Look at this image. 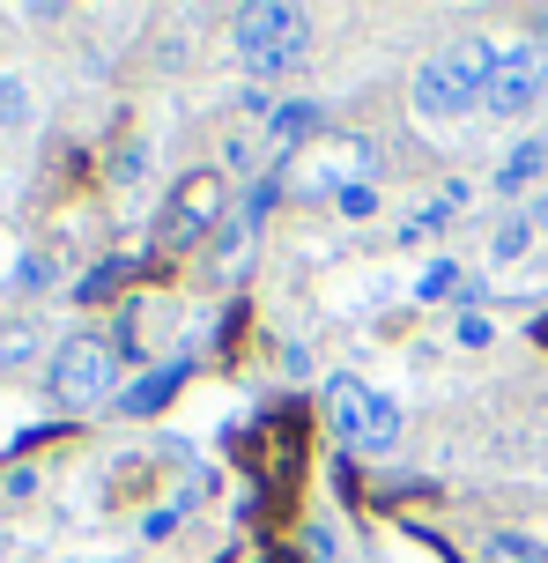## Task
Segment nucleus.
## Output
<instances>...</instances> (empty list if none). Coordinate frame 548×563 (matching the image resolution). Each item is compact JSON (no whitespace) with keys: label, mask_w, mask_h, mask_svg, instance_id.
Returning a JSON list of instances; mask_svg holds the SVG:
<instances>
[{"label":"nucleus","mask_w":548,"mask_h":563,"mask_svg":"<svg viewBox=\"0 0 548 563\" xmlns=\"http://www.w3.org/2000/svg\"><path fill=\"white\" fill-rule=\"evenodd\" d=\"M231 37H237L245 75H289V67H304V53H312V15L289 8V0H245L231 15Z\"/></svg>","instance_id":"1"},{"label":"nucleus","mask_w":548,"mask_h":563,"mask_svg":"<svg viewBox=\"0 0 548 563\" xmlns=\"http://www.w3.org/2000/svg\"><path fill=\"white\" fill-rule=\"evenodd\" d=\"M496 67V45H482V37H460L452 53H430L423 67H415V112L423 119H467L474 104H482V82H490Z\"/></svg>","instance_id":"2"},{"label":"nucleus","mask_w":548,"mask_h":563,"mask_svg":"<svg viewBox=\"0 0 548 563\" xmlns=\"http://www.w3.org/2000/svg\"><path fill=\"white\" fill-rule=\"evenodd\" d=\"M223 223H231V178L223 170H186L171 186V208H164L156 245L164 253H186V245H208Z\"/></svg>","instance_id":"3"},{"label":"nucleus","mask_w":548,"mask_h":563,"mask_svg":"<svg viewBox=\"0 0 548 563\" xmlns=\"http://www.w3.org/2000/svg\"><path fill=\"white\" fill-rule=\"evenodd\" d=\"M119 394V349L112 334H67L53 356V400L59 408H97Z\"/></svg>","instance_id":"4"},{"label":"nucleus","mask_w":548,"mask_h":563,"mask_svg":"<svg viewBox=\"0 0 548 563\" xmlns=\"http://www.w3.org/2000/svg\"><path fill=\"white\" fill-rule=\"evenodd\" d=\"M334 422H342V445L364 452V460L401 445V408H393V394H371L356 378H334Z\"/></svg>","instance_id":"5"},{"label":"nucleus","mask_w":548,"mask_h":563,"mask_svg":"<svg viewBox=\"0 0 548 563\" xmlns=\"http://www.w3.org/2000/svg\"><path fill=\"white\" fill-rule=\"evenodd\" d=\"M245 467H253V482H260L267 497H289L297 489V475H304V408H282V416H267L253 438H245Z\"/></svg>","instance_id":"6"},{"label":"nucleus","mask_w":548,"mask_h":563,"mask_svg":"<svg viewBox=\"0 0 548 563\" xmlns=\"http://www.w3.org/2000/svg\"><path fill=\"white\" fill-rule=\"evenodd\" d=\"M541 97H548V53L541 45H504L496 67H490V82H482V104H490L496 119H519V112H534Z\"/></svg>","instance_id":"7"},{"label":"nucleus","mask_w":548,"mask_h":563,"mask_svg":"<svg viewBox=\"0 0 548 563\" xmlns=\"http://www.w3.org/2000/svg\"><path fill=\"white\" fill-rule=\"evenodd\" d=\"M186 371H193V356H171V364L142 371V378L119 394V408H126V416H156V408H171V394L186 386Z\"/></svg>","instance_id":"8"},{"label":"nucleus","mask_w":548,"mask_h":563,"mask_svg":"<svg viewBox=\"0 0 548 563\" xmlns=\"http://www.w3.org/2000/svg\"><path fill=\"white\" fill-rule=\"evenodd\" d=\"M253 230L260 223H245V216H231V223L215 230V282H237V267L253 260Z\"/></svg>","instance_id":"9"},{"label":"nucleus","mask_w":548,"mask_h":563,"mask_svg":"<svg viewBox=\"0 0 548 563\" xmlns=\"http://www.w3.org/2000/svg\"><path fill=\"white\" fill-rule=\"evenodd\" d=\"M541 164H548V134H534V141H519V148L504 156V170H496V186L512 194V186H526V178H541Z\"/></svg>","instance_id":"10"},{"label":"nucleus","mask_w":548,"mask_h":563,"mask_svg":"<svg viewBox=\"0 0 548 563\" xmlns=\"http://www.w3.org/2000/svg\"><path fill=\"white\" fill-rule=\"evenodd\" d=\"M474 563H548V549L526 534H482V556Z\"/></svg>","instance_id":"11"},{"label":"nucleus","mask_w":548,"mask_h":563,"mask_svg":"<svg viewBox=\"0 0 548 563\" xmlns=\"http://www.w3.org/2000/svg\"><path fill=\"white\" fill-rule=\"evenodd\" d=\"M267 126H275V141L289 148V141H304L318 126V104H312V97H289V104H275V119H267Z\"/></svg>","instance_id":"12"},{"label":"nucleus","mask_w":548,"mask_h":563,"mask_svg":"<svg viewBox=\"0 0 548 563\" xmlns=\"http://www.w3.org/2000/svg\"><path fill=\"white\" fill-rule=\"evenodd\" d=\"M37 356V327L30 319H0V371H15Z\"/></svg>","instance_id":"13"},{"label":"nucleus","mask_w":548,"mask_h":563,"mask_svg":"<svg viewBox=\"0 0 548 563\" xmlns=\"http://www.w3.org/2000/svg\"><path fill=\"white\" fill-rule=\"evenodd\" d=\"M460 267H452V260H430V267H423V275H415V297H423V305H437V297H460Z\"/></svg>","instance_id":"14"},{"label":"nucleus","mask_w":548,"mask_h":563,"mask_svg":"<svg viewBox=\"0 0 548 563\" xmlns=\"http://www.w3.org/2000/svg\"><path fill=\"white\" fill-rule=\"evenodd\" d=\"M126 282H134V260H104V267H97V275L75 289V297H82V305H97V297H119Z\"/></svg>","instance_id":"15"},{"label":"nucleus","mask_w":548,"mask_h":563,"mask_svg":"<svg viewBox=\"0 0 548 563\" xmlns=\"http://www.w3.org/2000/svg\"><path fill=\"white\" fill-rule=\"evenodd\" d=\"M526 245H534V223H526V208H519V216H504V223H496L490 253H496V260H519Z\"/></svg>","instance_id":"16"},{"label":"nucleus","mask_w":548,"mask_h":563,"mask_svg":"<svg viewBox=\"0 0 548 563\" xmlns=\"http://www.w3.org/2000/svg\"><path fill=\"white\" fill-rule=\"evenodd\" d=\"M15 126H30V89L15 75H0V134H15Z\"/></svg>","instance_id":"17"},{"label":"nucleus","mask_w":548,"mask_h":563,"mask_svg":"<svg viewBox=\"0 0 548 563\" xmlns=\"http://www.w3.org/2000/svg\"><path fill=\"white\" fill-rule=\"evenodd\" d=\"M445 223H452V200H430V208H423V216L401 230V245H415V238H437Z\"/></svg>","instance_id":"18"},{"label":"nucleus","mask_w":548,"mask_h":563,"mask_svg":"<svg viewBox=\"0 0 548 563\" xmlns=\"http://www.w3.org/2000/svg\"><path fill=\"white\" fill-rule=\"evenodd\" d=\"M452 334H460V349H490L496 327H490V311H460V327H452Z\"/></svg>","instance_id":"19"},{"label":"nucleus","mask_w":548,"mask_h":563,"mask_svg":"<svg viewBox=\"0 0 548 563\" xmlns=\"http://www.w3.org/2000/svg\"><path fill=\"white\" fill-rule=\"evenodd\" d=\"M142 170H148V148H142V141H126V148L112 156V178H119V186H134Z\"/></svg>","instance_id":"20"},{"label":"nucleus","mask_w":548,"mask_h":563,"mask_svg":"<svg viewBox=\"0 0 548 563\" xmlns=\"http://www.w3.org/2000/svg\"><path fill=\"white\" fill-rule=\"evenodd\" d=\"M342 216H348V223L378 216V194H371V186H342Z\"/></svg>","instance_id":"21"},{"label":"nucleus","mask_w":548,"mask_h":563,"mask_svg":"<svg viewBox=\"0 0 548 563\" xmlns=\"http://www.w3.org/2000/svg\"><path fill=\"white\" fill-rule=\"evenodd\" d=\"M178 519H186V505H156V511L142 519V534H148V541H164V534L178 527Z\"/></svg>","instance_id":"22"},{"label":"nucleus","mask_w":548,"mask_h":563,"mask_svg":"<svg viewBox=\"0 0 548 563\" xmlns=\"http://www.w3.org/2000/svg\"><path fill=\"white\" fill-rule=\"evenodd\" d=\"M304 549H312V563H334V527H312V534H304Z\"/></svg>","instance_id":"23"},{"label":"nucleus","mask_w":548,"mask_h":563,"mask_svg":"<svg viewBox=\"0 0 548 563\" xmlns=\"http://www.w3.org/2000/svg\"><path fill=\"white\" fill-rule=\"evenodd\" d=\"M282 371H289V378H304V371H312V349H304V341H289V349H282Z\"/></svg>","instance_id":"24"},{"label":"nucleus","mask_w":548,"mask_h":563,"mask_svg":"<svg viewBox=\"0 0 548 563\" xmlns=\"http://www.w3.org/2000/svg\"><path fill=\"white\" fill-rule=\"evenodd\" d=\"M526 223H534V230H548V194L534 200V208H526Z\"/></svg>","instance_id":"25"},{"label":"nucleus","mask_w":548,"mask_h":563,"mask_svg":"<svg viewBox=\"0 0 548 563\" xmlns=\"http://www.w3.org/2000/svg\"><path fill=\"white\" fill-rule=\"evenodd\" d=\"M534 37H541V53H548V8H534Z\"/></svg>","instance_id":"26"},{"label":"nucleus","mask_w":548,"mask_h":563,"mask_svg":"<svg viewBox=\"0 0 548 563\" xmlns=\"http://www.w3.org/2000/svg\"><path fill=\"white\" fill-rule=\"evenodd\" d=\"M534 341H548V319H541V327H534Z\"/></svg>","instance_id":"27"},{"label":"nucleus","mask_w":548,"mask_h":563,"mask_svg":"<svg viewBox=\"0 0 548 563\" xmlns=\"http://www.w3.org/2000/svg\"><path fill=\"white\" fill-rule=\"evenodd\" d=\"M275 563H289V556H275Z\"/></svg>","instance_id":"28"}]
</instances>
